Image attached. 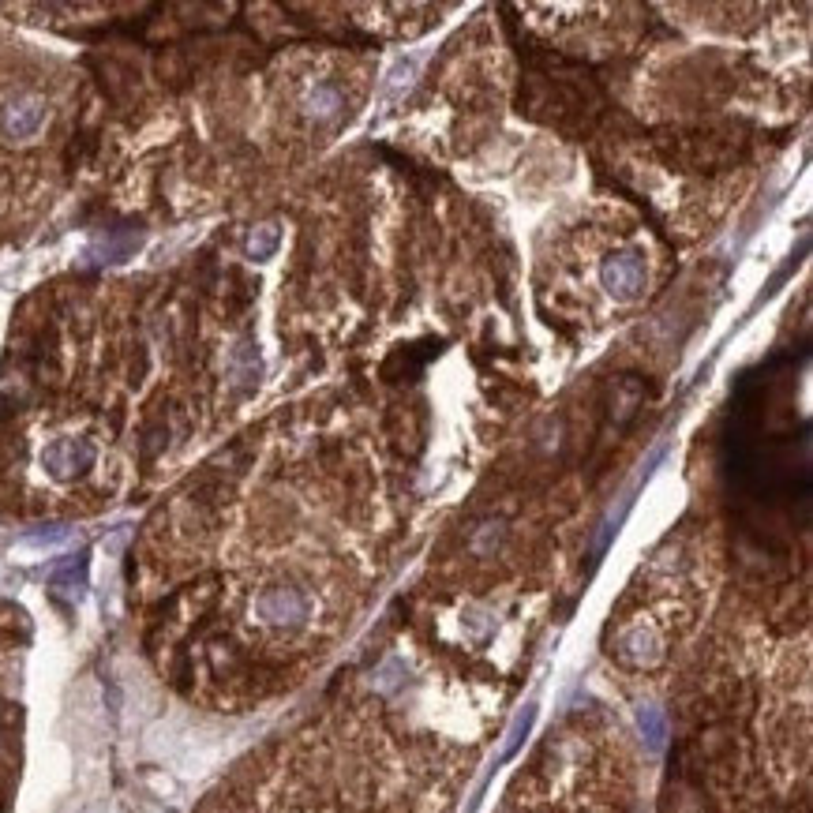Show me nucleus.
Instances as JSON below:
<instances>
[{
  "label": "nucleus",
  "mask_w": 813,
  "mask_h": 813,
  "mask_svg": "<svg viewBox=\"0 0 813 813\" xmlns=\"http://www.w3.org/2000/svg\"><path fill=\"white\" fill-rule=\"evenodd\" d=\"M135 244H139V237H113V240H102V244H94V259L98 263H117V259H124V255L135 252Z\"/></svg>",
  "instance_id": "nucleus-9"
},
{
  "label": "nucleus",
  "mask_w": 813,
  "mask_h": 813,
  "mask_svg": "<svg viewBox=\"0 0 813 813\" xmlns=\"http://www.w3.org/2000/svg\"><path fill=\"white\" fill-rule=\"evenodd\" d=\"M94 443H87V439H75V435H60V439H53V443L42 450V469L53 480H75V476H83L94 465Z\"/></svg>",
  "instance_id": "nucleus-3"
},
{
  "label": "nucleus",
  "mask_w": 813,
  "mask_h": 813,
  "mask_svg": "<svg viewBox=\"0 0 813 813\" xmlns=\"http://www.w3.org/2000/svg\"><path fill=\"white\" fill-rule=\"evenodd\" d=\"M45 117H49L45 98L30 94V90H15L0 105V135L12 143H27L45 128Z\"/></svg>",
  "instance_id": "nucleus-2"
},
{
  "label": "nucleus",
  "mask_w": 813,
  "mask_h": 813,
  "mask_svg": "<svg viewBox=\"0 0 813 813\" xmlns=\"http://www.w3.org/2000/svg\"><path fill=\"white\" fill-rule=\"evenodd\" d=\"M615 652H619L622 664H630V667H652L656 660H660V656H664V641L652 634L649 626H630V630H622Z\"/></svg>",
  "instance_id": "nucleus-5"
},
{
  "label": "nucleus",
  "mask_w": 813,
  "mask_h": 813,
  "mask_svg": "<svg viewBox=\"0 0 813 813\" xmlns=\"http://www.w3.org/2000/svg\"><path fill=\"white\" fill-rule=\"evenodd\" d=\"M278 244H281V229L274 222H267V225H255L244 248H248L252 259H270V255L278 252Z\"/></svg>",
  "instance_id": "nucleus-8"
},
{
  "label": "nucleus",
  "mask_w": 813,
  "mask_h": 813,
  "mask_svg": "<svg viewBox=\"0 0 813 813\" xmlns=\"http://www.w3.org/2000/svg\"><path fill=\"white\" fill-rule=\"evenodd\" d=\"M68 540H72L68 529H42V533L23 536V540L15 544V555H34V559H42V555H49V551L64 547Z\"/></svg>",
  "instance_id": "nucleus-7"
},
{
  "label": "nucleus",
  "mask_w": 813,
  "mask_h": 813,
  "mask_svg": "<svg viewBox=\"0 0 813 813\" xmlns=\"http://www.w3.org/2000/svg\"><path fill=\"white\" fill-rule=\"evenodd\" d=\"M255 615L263 626H274V630H300L311 615V600L296 585H270L255 596Z\"/></svg>",
  "instance_id": "nucleus-1"
},
{
  "label": "nucleus",
  "mask_w": 813,
  "mask_h": 813,
  "mask_svg": "<svg viewBox=\"0 0 813 813\" xmlns=\"http://www.w3.org/2000/svg\"><path fill=\"white\" fill-rule=\"evenodd\" d=\"M341 109H345V98L334 83H315V87L304 94V113L311 120H338Z\"/></svg>",
  "instance_id": "nucleus-6"
},
{
  "label": "nucleus",
  "mask_w": 813,
  "mask_h": 813,
  "mask_svg": "<svg viewBox=\"0 0 813 813\" xmlns=\"http://www.w3.org/2000/svg\"><path fill=\"white\" fill-rule=\"evenodd\" d=\"M645 281H649V270H645V259L637 252L607 255L604 267H600V285L615 300H637L645 293Z\"/></svg>",
  "instance_id": "nucleus-4"
},
{
  "label": "nucleus",
  "mask_w": 813,
  "mask_h": 813,
  "mask_svg": "<svg viewBox=\"0 0 813 813\" xmlns=\"http://www.w3.org/2000/svg\"><path fill=\"white\" fill-rule=\"evenodd\" d=\"M637 724H641V735L649 742V750L664 746V716H660V709H641L637 712Z\"/></svg>",
  "instance_id": "nucleus-10"
}]
</instances>
